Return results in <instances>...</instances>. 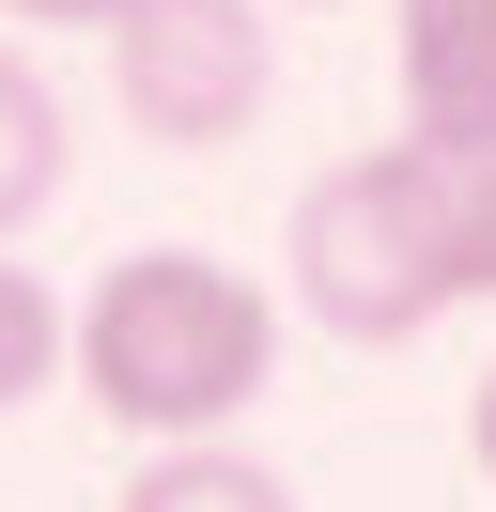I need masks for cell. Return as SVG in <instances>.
<instances>
[{"label": "cell", "mask_w": 496, "mask_h": 512, "mask_svg": "<svg viewBox=\"0 0 496 512\" xmlns=\"http://www.w3.org/2000/svg\"><path fill=\"white\" fill-rule=\"evenodd\" d=\"M465 156L450 140H357L341 171H310L295 187V233H279V295H295L326 342L388 357V342H434V326L465 311Z\"/></svg>", "instance_id": "7a4b0ae2"}, {"label": "cell", "mask_w": 496, "mask_h": 512, "mask_svg": "<svg viewBox=\"0 0 496 512\" xmlns=\"http://www.w3.org/2000/svg\"><path fill=\"white\" fill-rule=\"evenodd\" d=\"M31 388H62V295L31 280V264H0V419H16Z\"/></svg>", "instance_id": "52a82bcc"}, {"label": "cell", "mask_w": 496, "mask_h": 512, "mask_svg": "<svg viewBox=\"0 0 496 512\" xmlns=\"http://www.w3.org/2000/svg\"><path fill=\"white\" fill-rule=\"evenodd\" d=\"M450 264H465V311H496V140L465 156V233H450Z\"/></svg>", "instance_id": "ba28073f"}, {"label": "cell", "mask_w": 496, "mask_h": 512, "mask_svg": "<svg viewBox=\"0 0 496 512\" xmlns=\"http://www.w3.org/2000/svg\"><path fill=\"white\" fill-rule=\"evenodd\" d=\"M465 466H481V481H496V373H481V388H465Z\"/></svg>", "instance_id": "30bf717a"}, {"label": "cell", "mask_w": 496, "mask_h": 512, "mask_svg": "<svg viewBox=\"0 0 496 512\" xmlns=\"http://www.w3.org/2000/svg\"><path fill=\"white\" fill-rule=\"evenodd\" d=\"M62 171H78V109H62V78L31 63L16 32H0V249L62 202Z\"/></svg>", "instance_id": "5b68a950"}, {"label": "cell", "mask_w": 496, "mask_h": 512, "mask_svg": "<svg viewBox=\"0 0 496 512\" xmlns=\"http://www.w3.org/2000/svg\"><path fill=\"white\" fill-rule=\"evenodd\" d=\"M62 388L140 450H202L279 388V295L217 249H124L62 311Z\"/></svg>", "instance_id": "6da1fadb"}, {"label": "cell", "mask_w": 496, "mask_h": 512, "mask_svg": "<svg viewBox=\"0 0 496 512\" xmlns=\"http://www.w3.org/2000/svg\"><path fill=\"white\" fill-rule=\"evenodd\" d=\"M124 0H0V32H109Z\"/></svg>", "instance_id": "9c48e42d"}, {"label": "cell", "mask_w": 496, "mask_h": 512, "mask_svg": "<svg viewBox=\"0 0 496 512\" xmlns=\"http://www.w3.org/2000/svg\"><path fill=\"white\" fill-rule=\"evenodd\" d=\"M388 63L419 140H450V156L496 140V0H388Z\"/></svg>", "instance_id": "277c9868"}, {"label": "cell", "mask_w": 496, "mask_h": 512, "mask_svg": "<svg viewBox=\"0 0 496 512\" xmlns=\"http://www.w3.org/2000/svg\"><path fill=\"white\" fill-rule=\"evenodd\" d=\"M109 94L155 156H233L279 94L264 0H124L109 16Z\"/></svg>", "instance_id": "3957f363"}, {"label": "cell", "mask_w": 496, "mask_h": 512, "mask_svg": "<svg viewBox=\"0 0 496 512\" xmlns=\"http://www.w3.org/2000/svg\"><path fill=\"white\" fill-rule=\"evenodd\" d=\"M109 512H295V481H279L264 450H233V435H202V450H140Z\"/></svg>", "instance_id": "8992f818"}]
</instances>
